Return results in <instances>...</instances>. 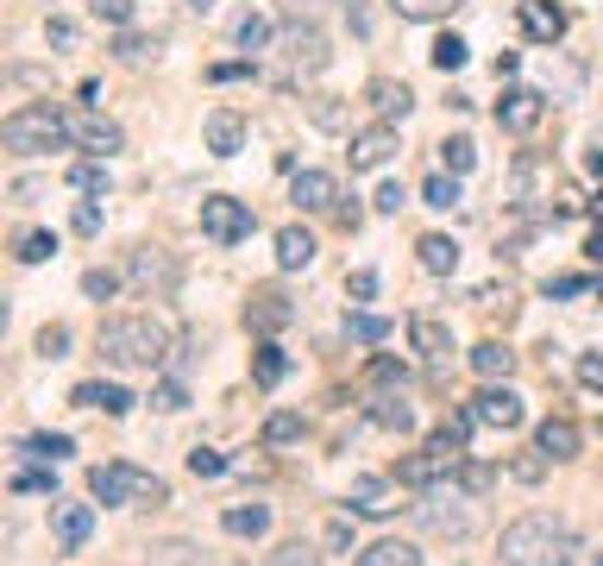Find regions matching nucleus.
Wrapping results in <instances>:
<instances>
[{"label": "nucleus", "mask_w": 603, "mask_h": 566, "mask_svg": "<svg viewBox=\"0 0 603 566\" xmlns=\"http://www.w3.org/2000/svg\"><path fill=\"white\" fill-rule=\"evenodd\" d=\"M572 554H578V535L547 510L516 516L503 529V566H572Z\"/></svg>", "instance_id": "nucleus-1"}, {"label": "nucleus", "mask_w": 603, "mask_h": 566, "mask_svg": "<svg viewBox=\"0 0 603 566\" xmlns=\"http://www.w3.org/2000/svg\"><path fill=\"white\" fill-rule=\"evenodd\" d=\"M170 346L176 340L157 315H114V321L100 328V359L120 365V372H132V365L157 372V365H170Z\"/></svg>", "instance_id": "nucleus-2"}, {"label": "nucleus", "mask_w": 603, "mask_h": 566, "mask_svg": "<svg viewBox=\"0 0 603 566\" xmlns=\"http://www.w3.org/2000/svg\"><path fill=\"white\" fill-rule=\"evenodd\" d=\"M0 145H7V152H20V157L63 152V145H75V139H70V114H57L50 102L13 107V114L0 120Z\"/></svg>", "instance_id": "nucleus-3"}, {"label": "nucleus", "mask_w": 603, "mask_h": 566, "mask_svg": "<svg viewBox=\"0 0 603 566\" xmlns=\"http://www.w3.org/2000/svg\"><path fill=\"white\" fill-rule=\"evenodd\" d=\"M276 63H283V76L289 82H308V76H321L327 63H333V45H327V32L315 26V20H289V26L276 32Z\"/></svg>", "instance_id": "nucleus-4"}, {"label": "nucleus", "mask_w": 603, "mask_h": 566, "mask_svg": "<svg viewBox=\"0 0 603 566\" xmlns=\"http://www.w3.org/2000/svg\"><path fill=\"white\" fill-rule=\"evenodd\" d=\"M88 497H95V504H151V510H157L170 491H164V479L114 460V465H95V472H88Z\"/></svg>", "instance_id": "nucleus-5"}, {"label": "nucleus", "mask_w": 603, "mask_h": 566, "mask_svg": "<svg viewBox=\"0 0 603 566\" xmlns=\"http://www.w3.org/2000/svg\"><path fill=\"white\" fill-rule=\"evenodd\" d=\"M415 522L440 541H472L477 529H484V516H477L472 497H447V491H427L422 504H415Z\"/></svg>", "instance_id": "nucleus-6"}, {"label": "nucleus", "mask_w": 603, "mask_h": 566, "mask_svg": "<svg viewBox=\"0 0 603 566\" xmlns=\"http://www.w3.org/2000/svg\"><path fill=\"white\" fill-rule=\"evenodd\" d=\"M251 227H258V214H251L246 202H233V196H208V202H201V233H208L214 246H239Z\"/></svg>", "instance_id": "nucleus-7"}, {"label": "nucleus", "mask_w": 603, "mask_h": 566, "mask_svg": "<svg viewBox=\"0 0 603 566\" xmlns=\"http://www.w3.org/2000/svg\"><path fill=\"white\" fill-rule=\"evenodd\" d=\"M452 472H459V447H452L447 435H434L422 453H415V460L397 465L402 485H440V479H452Z\"/></svg>", "instance_id": "nucleus-8"}, {"label": "nucleus", "mask_w": 603, "mask_h": 566, "mask_svg": "<svg viewBox=\"0 0 603 566\" xmlns=\"http://www.w3.org/2000/svg\"><path fill=\"white\" fill-rule=\"evenodd\" d=\"M472 415H477V428H522V422H528V403H522L509 385H484V390L472 397Z\"/></svg>", "instance_id": "nucleus-9"}, {"label": "nucleus", "mask_w": 603, "mask_h": 566, "mask_svg": "<svg viewBox=\"0 0 603 566\" xmlns=\"http://www.w3.org/2000/svg\"><path fill=\"white\" fill-rule=\"evenodd\" d=\"M70 139L82 145V152H100V157L120 152V145H126V132L114 127V120H107L100 107H75V114H70Z\"/></svg>", "instance_id": "nucleus-10"}, {"label": "nucleus", "mask_w": 603, "mask_h": 566, "mask_svg": "<svg viewBox=\"0 0 603 566\" xmlns=\"http://www.w3.org/2000/svg\"><path fill=\"white\" fill-rule=\"evenodd\" d=\"M541 114H547V95H541V89H528V82L503 89V102H497V127H509V132H534V127H541Z\"/></svg>", "instance_id": "nucleus-11"}, {"label": "nucleus", "mask_w": 603, "mask_h": 566, "mask_svg": "<svg viewBox=\"0 0 603 566\" xmlns=\"http://www.w3.org/2000/svg\"><path fill=\"white\" fill-rule=\"evenodd\" d=\"M126 278L139 283V290H176V278H182V264H176L170 252H151V246H139V252L126 258Z\"/></svg>", "instance_id": "nucleus-12"}, {"label": "nucleus", "mask_w": 603, "mask_h": 566, "mask_svg": "<svg viewBox=\"0 0 603 566\" xmlns=\"http://www.w3.org/2000/svg\"><path fill=\"white\" fill-rule=\"evenodd\" d=\"M289 202H296L302 214H333V208H340V182L327 177V170H296V177H289Z\"/></svg>", "instance_id": "nucleus-13"}, {"label": "nucleus", "mask_w": 603, "mask_h": 566, "mask_svg": "<svg viewBox=\"0 0 603 566\" xmlns=\"http://www.w3.org/2000/svg\"><path fill=\"white\" fill-rule=\"evenodd\" d=\"M390 157H397V127H390V120L352 132V170H383Z\"/></svg>", "instance_id": "nucleus-14"}, {"label": "nucleus", "mask_w": 603, "mask_h": 566, "mask_svg": "<svg viewBox=\"0 0 603 566\" xmlns=\"http://www.w3.org/2000/svg\"><path fill=\"white\" fill-rule=\"evenodd\" d=\"M201 139H208V152L214 157H239V145H246V120H239L233 107H214V114L201 120Z\"/></svg>", "instance_id": "nucleus-15"}, {"label": "nucleus", "mask_w": 603, "mask_h": 566, "mask_svg": "<svg viewBox=\"0 0 603 566\" xmlns=\"http://www.w3.org/2000/svg\"><path fill=\"white\" fill-rule=\"evenodd\" d=\"M534 453H547V460H578V422L572 415H547V422L534 428Z\"/></svg>", "instance_id": "nucleus-16"}, {"label": "nucleus", "mask_w": 603, "mask_h": 566, "mask_svg": "<svg viewBox=\"0 0 603 566\" xmlns=\"http://www.w3.org/2000/svg\"><path fill=\"white\" fill-rule=\"evenodd\" d=\"M365 102L377 107V120H409V107H415V95H409V82H397V76H371V89H365Z\"/></svg>", "instance_id": "nucleus-17"}, {"label": "nucleus", "mask_w": 603, "mask_h": 566, "mask_svg": "<svg viewBox=\"0 0 603 566\" xmlns=\"http://www.w3.org/2000/svg\"><path fill=\"white\" fill-rule=\"evenodd\" d=\"M522 32L534 45H553L559 32H566V7H553V0H522Z\"/></svg>", "instance_id": "nucleus-18"}, {"label": "nucleus", "mask_w": 603, "mask_h": 566, "mask_svg": "<svg viewBox=\"0 0 603 566\" xmlns=\"http://www.w3.org/2000/svg\"><path fill=\"white\" fill-rule=\"evenodd\" d=\"M50 522H57V541H63L70 554L95 535V510H88V504H57V510H50Z\"/></svg>", "instance_id": "nucleus-19"}, {"label": "nucleus", "mask_w": 603, "mask_h": 566, "mask_svg": "<svg viewBox=\"0 0 603 566\" xmlns=\"http://www.w3.org/2000/svg\"><path fill=\"white\" fill-rule=\"evenodd\" d=\"M70 403H82V410H100V415H132V390H120V385H75V397Z\"/></svg>", "instance_id": "nucleus-20"}, {"label": "nucleus", "mask_w": 603, "mask_h": 566, "mask_svg": "<svg viewBox=\"0 0 603 566\" xmlns=\"http://www.w3.org/2000/svg\"><path fill=\"white\" fill-rule=\"evenodd\" d=\"M358 566H422V547L402 535H383L371 547H358Z\"/></svg>", "instance_id": "nucleus-21"}, {"label": "nucleus", "mask_w": 603, "mask_h": 566, "mask_svg": "<svg viewBox=\"0 0 603 566\" xmlns=\"http://www.w3.org/2000/svg\"><path fill=\"white\" fill-rule=\"evenodd\" d=\"M283 321H289V296H283V290H258V296H251V309H246V328L276 334Z\"/></svg>", "instance_id": "nucleus-22"}, {"label": "nucleus", "mask_w": 603, "mask_h": 566, "mask_svg": "<svg viewBox=\"0 0 603 566\" xmlns=\"http://www.w3.org/2000/svg\"><path fill=\"white\" fill-rule=\"evenodd\" d=\"M472 372L484 378V385H497V378L516 372V353H509L503 340H477V346H472Z\"/></svg>", "instance_id": "nucleus-23"}, {"label": "nucleus", "mask_w": 603, "mask_h": 566, "mask_svg": "<svg viewBox=\"0 0 603 566\" xmlns=\"http://www.w3.org/2000/svg\"><path fill=\"white\" fill-rule=\"evenodd\" d=\"M276 264H283V271L315 264V233H308V227H283V233H276Z\"/></svg>", "instance_id": "nucleus-24"}, {"label": "nucleus", "mask_w": 603, "mask_h": 566, "mask_svg": "<svg viewBox=\"0 0 603 566\" xmlns=\"http://www.w3.org/2000/svg\"><path fill=\"white\" fill-rule=\"evenodd\" d=\"M221 529H226V535H239V541H258V535H264V529H271V510H264V504H233V510H226L221 516Z\"/></svg>", "instance_id": "nucleus-25"}, {"label": "nucleus", "mask_w": 603, "mask_h": 566, "mask_svg": "<svg viewBox=\"0 0 603 566\" xmlns=\"http://www.w3.org/2000/svg\"><path fill=\"white\" fill-rule=\"evenodd\" d=\"M415 252H422V271H434V278H452V271H459V246H452L447 233H427Z\"/></svg>", "instance_id": "nucleus-26"}, {"label": "nucleus", "mask_w": 603, "mask_h": 566, "mask_svg": "<svg viewBox=\"0 0 603 566\" xmlns=\"http://www.w3.org/2000/svg\"><path fill=\"white\" fill-rule=\"evenodd\" d=\"M251 378H258L264 390H276L283 378H289V359H283V346H276V340H264V346H258V359H251Z\"/></svg>", "instance_id": "nucleus-27"}, {"label": "nucleus", "mask_w": 603, "mask_h": 566, "mask_svg": "<svg viewBox=\"0 0 603 566\" xmlns=\"http://www.w3.org/2000/svg\"><path fill=\"white\" fill-rule=\"evenodd\" d=\"M371 422H377V428H397V435H409V428H415V403H409V397H377Z\"/></svg>", "instance_id": "nucleus-28"}, {"label": "nucleus", "mask_w": 603, "mask_h": 566, "mask_svg": "<svg viewBox=\"0 0 603 566\" xmlns=\"http://www.w3.org/2000/svg\"><path fill=\"white\" fill-rule=\"evenodd\" d=\"M409 334H415V346H422V353H427V365H440V359H447V353H452V334H447V328H440V321H415Z\"/></svg>", "instance_id": "nucleus-29"}, {"label": "nucleus", "mask_w": 603, "mask_h": 566, "mask_svg": "<svg viewBox=\"0 0 603 566\" xmlns=\"http://www.w3.org/2000/svg\"><path fill=\"white\" fill-rule=\"evenodd\" d=\"M151 566H208L196 541H157L151 547Z\"/></svg>", "instance_id": "nucleus-30"}, {"label": "nucleus", "mask_w": 603, "mask_h": 566, "mask_svg": "<svg viewBox=\"0 0 603 566\" xmlns=\"http://www.w3.org/2000/svg\"><path fill=\"white\" fill-rule=\"evenodd\" d=\"M452 7H465V0H390V13H402V20H447Z\"/></svg>", "instance_id": "nucleus-31"}, {"label": "nucleus", "mask_w": 603, "mask_h": 566, "mask_svg": "<svg viewBox=\"0 0 603 566\" xmlns=\"http://www.w3.org/2000/svg\"><path fill=\"white\" fill-rule=\"evenodd\" d=\"M45 258H57V233H45V227L20 233V264H45Z\"/></svg>", "instance_id": "nucleus-32"}, {"label": "nucleus", "mask_w": 603, "mask_h": 566, "mask_svg": "<svg viewBox=\"0 0 603 566\" xmlns=\"http://www.w3.org/2000/svg\"><path fill=\"white\" fill-rule=\"evenodd\" d=\"M422 202L427 208H459V202H465V189H459V177H427L422 182Z\"/></svg>", "instance_id": "nucleus-33"}, {"label": "nucleus", "mask_w": 603, "mask_h": 566, "mask_svg": "<svg viewBox=\"0 0 603 566\" xmlns=\"http://www.w3.org/2000/svg\"><path fill=\"white\" fill-rule=\"evenodd\" d=\"M346 334L365 340V346H383V340H390V321H383V315H346Z\"/></svg>", "instance_id": "nucleus-34"}, {"label": "nucleus", "mask_w": 603, "mask_h": 566, "mask_svg": "<svg viewBox=\"0 0 603 566\" xmlns=\"http://www.w3.org/2000/svg\"><path fill=\"white\" fill-rule=\"evenodd\" d=\"M114 51H120V63H132V70H139V63H157V38H139V32H120V45H114Z\"/></svg>", "instance_id": "nucleus-35"}, {"label": "nucleus", "mask_w": 603, "mask_h": 566, "mask_svg": "<svg viewBox=\"0 0 603 566\" xmlns=\"http://www.w3.org/2000/svg\"><path fill=\"white\" fill-rule=\"evenodd\" d=\"M308 120H315V127H327V132H340V127H346V107H340V95H315V102H308Z\"/></svg>", "instance_id": "nucleus-36"}, {"label": "nucleus", "mask_w": 603, "mask_h": 566, "mask_svg": "<svg viewBox=\"0 0 603 566\" xmlns=\"http://www.w3.org/2000/svg\"><path fill=\"white\" fill-rule=\"evenodd\" d=\"M440 164H447L452 177H465V170L477 164V145L472 139H447V145H440Z\"/></svg>", "instance_id": "nucleus-37"}, {"label": "nucleus", "mask_w": 603, "mask_h": 566, "mask_svg": "<svg viewBox=\"0 0 603 566\" xmlns=\"http://www.w3.org/2000/svg\"><path fill=\"white\" fill-rule=\"evenodd\" d=\"M289 440H302V415H271V422H264V447H289Z\"/></svg>", "instance_id": "nucleus-38"}, {"label": "nucleus", "mask_w": 603, "mask_h": 566, "mask_svg": "<svg viewBox=\"0 0 603 566\" xmlns=\"http://www.w3.org/2000/svg\"><path fill=\"white\" fill-rule=\"evenodd\" d=\"M377 497H383V485H377V479H358V485H352V510L358 516H390V504H377Z\"/></svg>", "instance_id": "nucleus-39"}, {"label": "nucleus", "mask_w": 603, "mask_h": 566, "mask_svg": "<svg viewBox=\"0 0 603 566\" xmlns=\"http://www.w3.org/2000/svg\"><path fill=\"white\" fill-rule=\"evenodd\" d=\"M239 45H246V51H264V45H276L271 20H258V13H246V20H239Z\"/></svg>", "instance_id": "nucleus-40"}, {"label": "nucleus", "mask_w": 603, "mask_h": 566, "mask_svg": "<svg viewBox=\"0 0 603 566\" xmlns=\"http://www.w3.org/2000/svg\"><path fill=\"white\" fill-rule=\"evenodd\" d=\"M264 566H321V554H315L308 541H283V547H276Z\"/></svg>", "instance_id": "nucleus-41"}, {"label": "nucleus", "mask_w": 603, "mask_h": 566, "mask_svg": "<svg viewBox=\"0 0 603 566\" xmlns=\"http://www.w3.org/2000/svg\"><path fill=\"white\" fill-rule=\"evenodd\" d=\"M63 353H70V328H63V321L38 328V359H63Z\"/></svg>", "instance_id": "nucleus-42"}, {"label": "nucleus", "mask_w": 603, "mask_h": 566, "mask_svg": "<svg viewBox=\"0 0 603 566\" xmlns=\"http://www.w3.org/2000/svg\"><path fill=\"white\" fill-rule=\"evenodd\" d=\"M465 63V38L447 32V38H434V70H459Z\"/></svg>", "instance_id": "nucleus-43"}, {"label": "nucleus", "mask_w": 603, "mask_h": 566, "mask_svg": "<svg viewBox=\"0 0 603 566\" xmlns=\"http://www.w3.org/2000/svg\"><path fill=\"white\" fill-rule=\"evenodd\" d=\"M25 453H38V460H63V453H70V435H32V440H25Z\"/></svg>", "instance_id": "nucleus-44"}, {"label": "nucleus", "mask_w": 603, "mask_h": 566, "mask_svg": "<svg viewBox=\"0 0 603 566\" xmlns=\"http://www.w3.org/2000/svg\"><path fill=\"white\" fill-rule=\"evenodd\" d=\"M189 472H196V479H221L226 460L214 453V447H196V453H189Z\"/></svg>", "instance_id": "nucleus-45"}, {"label": "nucleus", "mask_w": 603, "mask_h": 566, "mask_svg": "<svg viewBox=\"0 0 603 566\" xmlns=\"http://www.w3.org/2000/svg\"><path fill=\"white\" fill-rule=\"evenodd\" d=\"M151 410H189V390L176 385V378H170V385H157V390H151Z\"/></svg>", "instance_id": "nucleus-46"}, {"label": "nucleus", "mask_w": 603, "mask_h": 566, "mask_svg": "<svg viewBox=\"0 0 603 566\" xmlns=\"http://www.w3.org/2000/svg\"><path fill=\"white\" fill-rule=\"evenodd\" d=\"M70 182H75V189H88V196H95V189H107V170H100L95 157H88V164H75V170H70Z\"/></svg>", "instance_id": "nucleus-47"}, {"label": "nucleus", "mask_w": 603, "mask_h": 566, "mask_svg": "<svg viewBox=\"0 0 603 566\" xmlns=\"http://www.w3.org/2000/svg\"><path fill=\"white\" fill-rule=\"evenodd\" d=\"M82 290H88L95 303H107V296L120 290V278H114V271H88V278H82Z\"/></svg>", "instance_id": "nucleus-48"}, {"label": "nucleus", "mask_w": 603, "mask_h": 566, "mask_svg": "<svg viewBox=\"0 0 603 566\" xmlns=\"http://www.w3.org/2000/svg\"><path fill=\"white\" fill-rule=\"evenodd\" d=\"M346 296H352V303H371V296H377V271H352Z\"/></svg>", "instance_id": "nucleus-49"}, {"label": "nucleus", "mask_w": 603, "mask_h": 566, "mask_svg": "<svg viewBox=\"0 0 603 566\" xmlns=\"http://www.w3.org/2000/svg\"><path fill=\"white\" fill-rule=\"evenodd\" d=\"M88 7H95L107 26H126V20H132V0H88Z\"/></svg>", "instance_id": "nucleus-50"}, {"label": "nucleus", "mask_w": 603, "mask_h": 566, "mask_svg": "<svg viewBox=\"0 0 603 566\" xmlns=\"http://www.w3.org/2000/svg\"><path fill=\"white\" fill-rule=\"evenodd\" d=\"M578 385L603 390V353H584V359H578Z\"/></svg>", "instance_id": "nucleus-51"}, {"label": "nucleus", "mask_w": 603, "mask_h": 566, "mask_svg": "<svg viewBox=\"0 0 603 566\" xmlns=\"http://www.w3.org/2000/svg\"><path fill=\"white\" fill-rule=\"evenodd\" d=\"M75 233H82V239H95V233H100V208H95V202L75 208Z\"/></svg>", "instance_id": "nucleus-52"}, {"label": "nucleus", "mask_w": 603, "mask_h": 566, "mask_svg": "<svg viewBox=\"0 0 603 566\" xmlns=\"http://www.w3.org/2000/svg\"><path fill=\"white\" fill-rule=\"evenodd\" d=\"M45 32H50V45H57V51H70V45H75V26H70V20H45Z\"/></svg>", "instance_id": "nucleus-53"}, {"label": "nucleus", "mask_w": 603, "mask_h": 566, "mask_svg": "<svg viewBox=\"0 0 603 566\" xmlns=\"http://www.w3.org/2000/svg\"><path fill=\"white\" fill-rule=\"evenodd\" d=\"M547 453H534V460H516V479H522V485H534V479H541V472H547Z\"/></svg>", "instance_id": "nucleus-54"}, {"label": "nucleus", "mask_w": 603, "mask_h": 566, "mask_svg": "<svg viewBox=\"0 0 603 566\" xmlns=\"http://www.w3.org/2000/svg\"><path fill=\"white\" fill-rule=\"evenodd\" d=\"M578 290H584V278H572V271H566V278H547V296H578Z\"/></svg>", "instance_id": "nucleus-55"}, {"label": "nucleus", "mask_w": 603, "mask_h": 566, "mask_svg": "<svg viewBox=\"0 0 603 566\" xmlns=\"http://www.w3.org/2000/svg\"><path fill=\"white\" fill-rule=\"evenodd\" d=\"M13 491H57V485H50V472H20V479H13Z\"/></svg>", "instance_id": "nucleus-56"}, {"label": "nucleus", "mask_w": 603, "mask_h": 566, "mask_svg": "<svg viewBox=\"0 0 603 566\" xmlns=\"http://www.w3.org/2000/svg\"><path fill=\"white\" fill-rule=\"evenodd\" d=\"M208 76H214V82H239V76H251V63H214Z\"/></svg>", "instance_id": "nucleus-57"}, {"label": "nucleus", "mask_w": 603, "mask_h": 566, "mask_svg": "<svg viewBox=\"0 0 603 566\" xmlns=\"http://www.w3.org/2000/svg\"><path fill=\"white\" fill-rule=\"evenodd\" d=\"M371 378H377V385H397L402 365H397V359H371Z\"/></svg>", "instance_id": "nucleus-58"}, {"label": "nucleus", "mask_w": 603, "mask_h": 566, "mask_svg": "<svg viewBox=\"0 0 603 566\" xmlns=\"http://www.w3.org/2000/svg\"><path fill=\"white\" fill-rule=\"evenodd\" d=\"M377 208H383V214H397V208H402V189H397V182H383V189H377Z\"/></svg>", "instance_id": "nucleus-59"}, {"label": "nucleus", "mask_w": 603, "mask_h": 566, "mask_svg": "<svg viewBox=\"0 0 603 566\" xmlns=\"http://www.w3.org/2000/svg\"><path fill=\"white\" fill-rule=\"evenodd\" d=\"M283 7H289L296 20H315V13H321V0H283Z\"/></svg>", "instance_id": "nucleus-60"}, {"label": "nucleus", "mask_w": 603, "mask_h": 566, "mask_svg": "<svg viewBox=\"0 0 603 566\" xmlns=\"http://www.w3.org/2000/svg\"><path fill=\"white\" fill-rule=\"evenodd\" d=\"M189 7H196V13H208V7H221V0H189Z\"/></svg>", "instance_id": "nucleus-61"}, {"label": "nucleus", "mask_w": 603, "mask_h": 566, "mask_svg": "<svg viewBox=\"0 0 603 566\" xmlns=\"http://www.w3.org/2000/svg\"><path fill=\"white\" fill-rule=\"evenodd\" d=\"M591 214H598V221H603V196H598V202H591Z\"/></svg>", "instance_id": "nucleus-62"}, {"label": "nucleus", "mask_w": 603, "mask_h": 566, "mask_svg": "<svg viewBox=\"0 0 603 566\" xmlns=\"http://www.w3.org/2000/svg\"><path fill=\"white\" fill-rule=\"evenodd\" d=\"M591 566H603V554H591Z\"/></svg>", "instance_id": "nucleus-63"}, {"label": "nucleus", "mask_w": 603, "mask_h": 566, "mask_svg": "<svg viewBox=\"0 0 603 566\" xmlns=\"http://www.w3.org/2000/svg\"><path fill=\"white\" fill-rule=\"evenodd\" d=\"M598 303H603V283H598Z\"/></svg>", "instance_id": "nucleus-64"}]
</instances>
